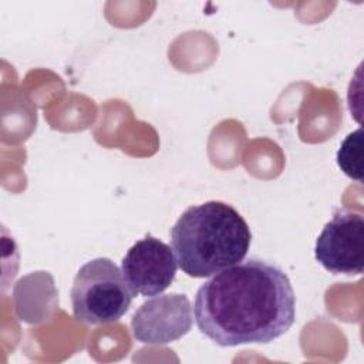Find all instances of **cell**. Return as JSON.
Instances as JSON below:
<instances>
[{
    "instance_id": "1",
    "label": "cell",
    "mask_w": 364,
    "mask_h": 364,
    "mask_svg": "<svg viewBox=\"0 0 364 364\" xmlns=\"http://www.w3.org/2000/svg\"><path fill=\"white\" fill-rule=\"evenodd\" d=\"M193 317L199 331L220 347L264 344L293 326L296 296L283 269L250 257L212 274L198 289Z\"/></svg>"
},
{
    "instance_id": "2",
    "label": "cell",
    "mask_w": 364,
    "mask_h": 364,
    "mask_svg": "<svg viewBox=\"0 0 364 364\" xmlns=\"http://www.w3.org/2000/svg\"><path fill=\"white\" fill-rule=\"evenodd\" d=\"M252 233L229 203L208 200L189 206L171 228L178 266L189 277H208L245 259Z\"/></svg>"
},
{
    "instance_id": "3",
    "label": "cell",
    "mask_w": 364,
    "mask_h": 364,
    "mask_svg": "<svg viewBox=\"0 0 364 364\" xmlns=\"http://www.w3.org/2000/svg\"><path fill=\"white\" fill-rule=\"evenodd\" d=\"M132 297L119 267L108 257H97L81 266L74 277L73 314L90 326L114 323L128 311Z\"/></svg>"
},
{
    "instance_id": "4",
    "label": "cell",
    "mask_w": 364,
    "mask_h": 364,
    "mask_svg": "<svg viewBox=\"0 0 364 364\" xmlns=\"http://www.w3.org/2000/svg\"><path fill=\"white\" fill-rule=\"evenodd\" d=\"M316 260L334 274H361L364 270V216L340 208L324 225L314 246Z\"/></svg>"
},
{
    "instance_id": "5",
    "label": "cell",
    "mask_w": 364,
    "mask_h": 364,
    "mask_svg": "<svg viewBox=\"0 0 364 364\" xmlns=\"http://www.w3.org/2000/svg\"><path fill=\"white\" fill-rule=\"evenodd\" d=\"M176 267L172 247L151 235L135 242L121 262L122 276L134 296L161 294L173 282Z\"/></svg>"
},
{
    "instance_id": "6",
    "label": "cell",
    "mask_w": 364,
    "mask_h": 364,
    "mask_svg": "<svg viewBox=\"0 0 364 364\" xmlns=\"http://www.w3.org/2000/svg\"><path fill=\"white\" fill-rule=\"evenodd\" d=\"M192 321L189 299L181 293H168L144 301L132 316L131 330L136 341L168 344L189 333Z\"/></svg>"
},
{
    "instance_id": "7",
    "label": "cell",
    "mask_w": 364,
    "mask_h": 364,
    "mask_svg": "<svg viewBox=\"0 0 364 364\" xmlns=\"http://www.w3.org/2000/svg\"><path fill=\"white\" fill-rule=\"evenodd\" d=\"M337 164L340 169L358 182L363 181V131H353L346 136L337 151Z\"/></svg>"
}]
</instances>
